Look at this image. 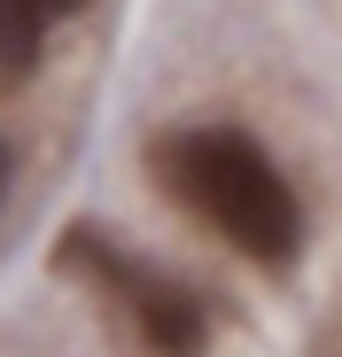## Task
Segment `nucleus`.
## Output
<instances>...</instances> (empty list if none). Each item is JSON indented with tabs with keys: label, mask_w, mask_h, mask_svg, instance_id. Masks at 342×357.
Masks as SVG:
<instances>
[{
	"label": "nucleus",
	"mask_w": 342,
	"mask_h": 357,
	"mask_svg": "<svg viewBox=\"0 0 342 357\" xmlns=\"http://www.w3.org/2000/svg\"><path fill=\"white\" fill-rule=\"evenodd\" d=\"M156 178L179 195L210 233H225L257 264H296L304 249V210L288 195V178L272 171V155L225 125H195L156 140Z\"/></svg>",
	"instance_id": "nucleus-1"
},
{
	"label": "nucleus",
	"mask_w": 342,
	"mask_h": 357,
	"mask_svg": "<svg viewBox=\"0 0 342 357\" xmlns=\"http://www.w3.org/2000/svg\"><path fill=\"white\" fill-rule=\"evenodd\" d=\"M63 272H86L94 287H109L117 311L133 319V334L148 349H163V357H195L202 349V303H195L179 280H163V272L133 264L125 249H109L101 233H86V225L63 233Z\"/></svg>",
	"instance_id": "nucleus-2"
},
{
	"label": "nucleus",
	"mask_w": 342,
	"mask_h": 357,
	"mask_svg": "<svg viewBox=\"0 0 342 357\" xmlns=\"http://www.w3.org/2000/svg\"><path fill=\"white\" fill-rule=\"evenodd\" d=\"M0 187H8V148H0Z\"/></svg>",
	"instance_id": "nucleus-4"
},
{
	"label": "nucleus",
	"mask_w": 342,
	"mask_h": 357,
	"mask_svg": "<svg viewBox=\"0 0 342 357\" xmlns=\"http://www.w3.org/2000/svg\"><path fill=\"white\" fill-rule=\"evenodd\" d=\"M63 16H70V0H0V70H24Z\"/></svg>",
	"instance_id": "nucleus-3"
}]
</instances>
